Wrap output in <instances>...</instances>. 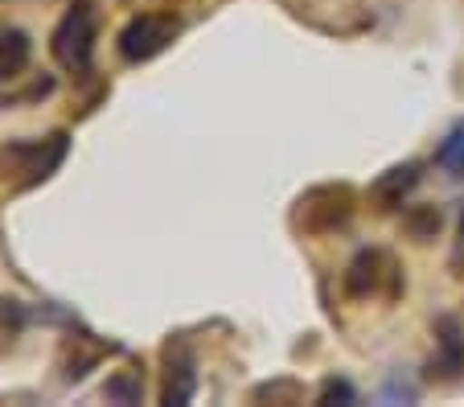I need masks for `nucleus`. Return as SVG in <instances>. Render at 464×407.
<instances>
[{
    "mask_svg": "<svg viewBox=\"0 0 464 407\" xmlns=\"http://www.w3.org/2000/svg\"><path fill=\"white\" fill-rule=\"evenodd\" d=\"M415 235H428V230H440V210H423L420 218H411Z\"/></svg>",
    "mask_w": 464,
    "mask_h": 407,
    "instance_id": "obj_11",
    "label": "nucleus"
},
{
    "mask_svg": "<svg viewBox=\"0 0 464 407\" xmlns=\"http://www.w3.org/2000/svg\"><path fill=\"white\" fill-rule=\"evenodd\" d=\"M95 34H99V17H95V5L91 0H74L71 9H66V17L58 21V29H53V58H58V66H66V71H87L91 66V53H95Z\"/></svg>",
    "mask_w": 464,
    "mask_h": 407,
    "instance_id": "obj_1",
    "label": "nucleus"
},
{
    "mask_svg": "<svg viewBox=\"0 0 464 407\" xmlns=\"http://www.w3.org/2000/svg\"><path fill=\"white\" fill-rule=\"evenodd\" d=\"M107 395L120 399V403H136V399H140V379H131V374H123V379L107 383Z\"/></svg>",
    "mask_w": 464,
    "mask_h": 407,
    "instance_id": "obj_8",
    "label": "nucleus"
},
{
    "mask_svg": "<svg viewBox=\"0 0 464 407\" xmlns=\"http://www.w3.org/2000/svg\"><path fill=\"white\" fill-rule=\"evenodd\" d=\"M177 17L173 13H140L120 29V58L123 63H149L177 37Z\"/></svg>",
    "mask_w": 464,
    "mask_h": 407,
    "instance_id": "obj_2",
    "label": "nucleus"
},
{
    "mask_svg": "<svg viewBox=\"0 0 464 407\" xmlns=\"http://www.w3.org/2000/svg\"><path fill=\"white\" fill-rule=\"evenodd\" d=\"M460 247H464V210H460Z\"/></svg>",
    "mask_w": 464,
    "mask_h": 407,
    "instance_id": "obj_12",
    "label": "nucleus"
},
{
    "mask_svg": "<svg viewBox=\"0 0 464 407\" xmlns=\"http://www.w3.org/2000/svg\"><path fill=\"white\" fill-rule=\"evenodd\" d=\"M300 206H304V210H300V222H304L308 230H337V227H345V218H350V189L345 186L313 189Z\"/></svg>",
    "mask_w": 464,
    "mask_h": 407,
    "instance_id": "obj_3",
    "label": "nucleus"
},
{
    "mask_svg": "<svg viewBox=\"0 0 464 407\" xmlns=\"http://www.w3.org/2000/svg\"><path fill=\"white\" fill-rule=\"evenodd\" d=\"M382 276H394V264L382 251H358L353 264L345 267V293L350 296H374Z\"/></svg>",
    "mask_w": 464,
    "mask_h": 407,
    "instance_id": "obj_4",
    "label": "nucleus"
},
{
    "mask_svg": "<svg viewBox=\"0 0 464 407\" xmlns=\"http://www.w3.org/2000/svg\"><path fill=\"white\" fill-rule=\"evenodd\" d=\"M415 181H420V165H415V160L394 165V169H386L382 178H378L374 198L382 202V210H399V206H403V198L415 189Z\"/></svg>",
    "mask_w": 464,
    "mask_h": 407,
    "instance_id": "obj_5",
    "label": "nucleus"
},
{
    "mask_svg": "<svg viewBox=\"0 0 464 407\" xmlns=\"http://www.w3.org/2000/svg\"><path fill=\"white\" fill-rule=\"evenodd\" d=\"M29 63V37L13 25H0V82L17 79Z\"/></svg>",
    "mask_w": 464,
    "mask_h": 407,
    "instance_id": "obj_6",
    "label": "nucleus"
},
{
    "mask_svg": "<svg viewBox=\"0 0 464 407\" xmlns=\"http://www.w3.org/2000/svg\"><path fill=\"white\" fill-rule=\"evenodd\" d=\"M436 160L444 169H452V178H464V120L444 136V144L436 149Z\"/></svg>",
    "mask_w": 464,
    "mask_h": 407,
    "instance_id": "obj_7",
    "label": "nucleus"
},
{
    "mask_svg": "<svg viewBox=\"0 0 464 407\" xmlns=\"http://www.w3.org/2000/svg\"><path fill=\"white\" fill-rule=\"evenodd\" d=\"M21 321H25V313H21V305H17V301H0V337L17 334Z\"/></svg>",
    "mask_w": 464,
    "mask_h": 407,
    "instance_id": "obj_9",
    "label": "nucleus"
},
{
    "mask_svg": "<svg viewBox=\"0 0 464 407\" xmlns=\"http://www.w3.org/2000/svg\"><path fill=\"white\" fill-rule=\"evenodd\" d=\"M334 399H337V403H353V399H358V395H353V387H350V383L334 379V383H324V391H321V403H334Z\"/></svg>",
    "mask_w": 464,
    "mask_h": 407,
    "instance_id": "obj_10",
    "label": "nucleus"
}]
</instances>
